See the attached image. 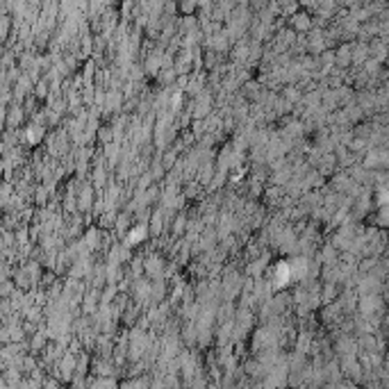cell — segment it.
<instances>
[{"instance_id": "obj_2", "label": "cell", "mask_w": 389, "mask_h": 389, "mask_svg": "<svg viewBox=\"0 0 389 389\" xmlns=\"http://www.w3.org/2000/svg\"><path fill=\"white\" fill-rule=\"evenodd\" d=\"M146 234H148V230H146V225H137V228H132V230L127 232V246H137V244H141L143 239H146Z\"/></svg>"}, {"instance_id": "obj_3", "label": "cell", "mask_w": 389, "mask_h": 389, "mask_svg": "<svg viewBox=\"0 0 389 389\" xmlns=\"http://www.w3.org/2000/svg\"><path fill=\"white\" fill-rule=\"evenodd\" d=\"M287 264H289V271H292V280L305 276V269H307L305 260H292V262H287Z\"/></svg>"}, {"instance_id": "obj_1", "label": "cell", "mask_w": 389, "mask_h": 389, "mask_svg": "<svg viewBox=\"0 0 389 389\" xmlns=\"http://www.w3.org/2000/svg\"><path fill=\"white\" fill-rule=\"evenodd\" d=\"M289 282H292V271H289V264L280 262L276 266V271H273V284L282 289V287H287Z\"/></svg>"}]
</instances>
